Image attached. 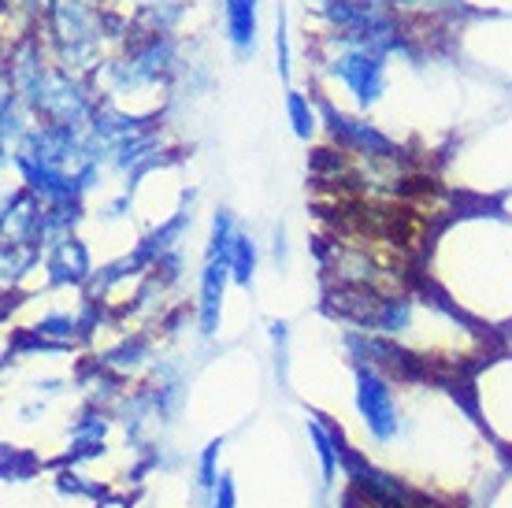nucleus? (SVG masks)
Wrapping results in <instances>:
<instances>
[{
  "label": "nucleus",
  "instance_id": "obj_3",
  "mask_svg": "<svg viewBox=\"0 0 512 508\" xmlns=\"http://www.w3.org/2000/svg\"><path fill=\"white\" fill-rule=\"evenodd\" d=\"M227 260L219 256H208L205 279H201V334L219 331V305H223V286H227Z\"/></svg>",
  "mask_w": 512,
  "mask_h": 508
},
{
  "label": "nucleus",
  "instance_id": "obj_7",
  "mask_svg": "<svg viewBox=\"0 0 512 508\" xmlns=\"http://www.w3.org/2000/svg\"><path fill=\"white\" fill-rule=\"evenodd\" d=\"M56 490H60V494H67V497H93V501H101V497L108 494L104 486L90 483L86 475H78V471L67 468V464L56 471Z\"/></svg>",
  "mask_w": 512,
  "mask_h": 508
},
{
  "label": "nucleus",
  "instance_id": "obj_1",
  "mask_svg": "<svg viewBox=\"0 0 512 508\" xmlns=\"http://www.w3.org/2000/svg\"><path fill=\"white\" fill-rule=\"evenodd\" d=\"M342 464H346L349 486L364 501V508H435L431 497L420 494L416 486H409L405 479L390 475V471L375 468V464H364L353 453H342Z\"/></svg>",
  "mask_w": 512,
  "mask_h": 508
},
{
  "label": "nucleus",
  "instance_id": "obj_5",
  "mask_svg": "<svg viewBox=\"0 0 512 508\" xmlns=\"http://www.w3.org/2000/svg\"><path fill=\"white\" fill-rule=\"evenodd\" d=\"M0 475L8 483H26V479L38 475V457L26 453V449H15V445H4L0 449Z\"/></svg>",
  "mask_w": 512,
  "mask_h": 508
},
{
  "label": "nucleus",
  "instance_id": "obj_10",
  "mask_svg": "<svg viewBox=\"0 0 512 508\" xmlns=\"http://www.w3.org/2000/svg\"><path fill=\"white\" fill-rule=\"evenodd\" d=\"M208 508H238V486H234V475H219L216 490L208 494Z\"/></svg>",
  "mask_w": 512,
  "mask_h": 508
},
{
  "label": "nucleus",
  "instance_id": "obj_2",
  "mask_svg": "<svg viewBox=\"0 0 512 508\" xmlns=\"http://www.w3.org/2000/svg\"><path fill=\"white\" fill-rule=\"evenodd\" d=\"M353 401H357L360 420H364V427H368L375 442H394L401 420H397V401L394 390H390V379L383 371L372 368V364H360Z\"/></svg>",
  "mask_w": 512,
  "mask_h": 508
},
{
  "label": "nucleus",
  "instance_id": "obj_9",
  "mask_svg": "<svg viewBox=\"0 0 512 508\" xmlns=\"http://www.w3.org/2000/svg\"><path fill=\"white\" fill-rule=\"evenodd\" d=\"M227 264H231L234 279L249 282V275H253V264H256V253H253V245H249V238H234L231 253H227Z\"/></svg>",
  "mask_w": 512,
  "mask_h": 508
},
{
  "label": "nucleus",
  "instance_id": "obj_8",
  "mask_svg": "<svg viewBox=\"0 0 512 508\" xmlns=\"http://www.w3.org/2000/svg\"><path fill=\"white\" fill-rule=\"evenodd\" d=\"M219 449H223V442H208L205 449H201V457H197V486L205 490V494H212L219 483Z\"/></svg>",
  "mask_w": 512,
  "mask_h": 508
},
{
  "label": "nucleus",
  "instance_id": "obj_4",
  "mask_svg": "<svg viewBox=\"0 0 512 508\" xmlns=\"http://www.w3.org/2000/svg\"><path fill=\"white\" fill-rule=\"evenodd\" d=\"M308 438H312V449H316V460H320V471H323V483H334V475H338V464H342V434L331 431V427H323L320 420H308Z\"/></svg>",
  "mask_w": 512,
  "mask_h": 508
},
{
  "label": "nucleus",
  "instance_id": "obj_6",
  "mask_svg": "<svg viewBox=\"0 0 512 508\" xmlns=\"http://www.w3.org/2000/svg\"><path fill=\"white\" fill-rule=\"evenodd\" d=\"M112 420H108V412L104 408H90V412H82L71 427V442H104V434H108Z\"/></svg>",
  "mask_w": 512,
  "mask_h": 508
}]
</instances>
